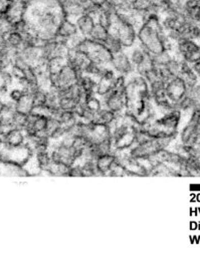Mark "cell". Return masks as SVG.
Listing matches in <instances>:
<instances>
[{
	"label": "cell",
	"instance_id": "cell-1",
	"mask_svg": "<svg viewBox=\"0 0 200 261\" xmlns=\"http://www.w3.org/2000/svg\"><path fill=\"white\" fill-rule=\"evenodd\" d=\"M167 38L166 32L161 27H153L142 23L137 28L138 44H141L151 55L158 54L165 50L164 40Z\"/></svg>",
	"mask_w": 200,
	"mask_h": 261
},
{
	"label": "cell",
	"instance_id": "cell-2",
	"mask_svg": "<svg viewBox=\"0 0 200 261\" xmlns=\"http://www.w3.org/2000/svg\"><path fill=\"white\" fill-rule=\"evenodd\" d=\"M110 34L116 36L120 40L124 49H129L138 43L137 27L121 20L120 17L119 20L110 28Z\"/></svg>",
	"mask_w": 200,
	"mask_h": 261
},
{
	"label": "cell",
	"instance_id": "cell-3",
	"mask_svg": "<svg viewBox=\"0 0 200 261\" xmlns=\"http://www.w3.org/2000/svg\"><path fill=\"white\" fill-rule=\"evenodd\" d=\"M32 155L34 151L27 144L15 148L6 147L3 145V147L0 149V159L2 161L13 162L22 166H24Z\"/></svg>",
	"mask_w": 200,
	"mask_h": 261
},
{
	"label": "cell",
	"instance_id": "cell-4",
	"mask_svg": "<svg viewBox=\"0 0 200 261\" xmlns=\"http://www.w3.org/2000/svg\"><path fill=\"white\" fill-rule=\"evenodd\" d=\"M82 75L83 74L76 71L71 64L66 63L57 75L50 76L51 86L56 87L57 89L68 88L77 84Z\"/></svg>",
	"mask_w": 200,
	"mask_h": 261
},
{
	"label": "cell",
	"instance_id": "cell-5",
	"mask_svg": "<svg viewBox=\"0 0 200 261\" xmlns=\"http://www.w3.org/2000/svg\"><path fill=\"white\" fill-rule=\"evenodd\" d=\"M102 99L104 108L109 109L117 115H122L126 111L125 90L113 89L111 92L104 95Z\"/></svg>",
	"mask_w": 200,
	"mask_h": 261
},
{
	"label": "cell",
	"instance_id": "cell-6",
	"mask_svg": "<svg viewBox=\"0 0 200 261\" xmlns=\"http://www.w3.org/2000/svg\"><path fill=\"white\" fill-rule=\"evenodd\" d=\"M165 91L168 99L176 107V105L187 94L188 87L180 77H175L166 84Z\"/></svg>",
	"mask_w": 200,
	"mask_h": 261
},
{
	"label": "cell",
	"instance_id": "cell-7",
	"mask_svg": "<svg viewBox=\"0 0 200 261\" xmlns=\"http://www.w3.org/2000/svg\"><path fill=\"white\" fill-rule=\"evenodd\" d=\"M111 68L118 74L122 76H129L135 72V68L130 60L127 50H122L114 54L113 60L111 62Z\"/></svg>",
	"mask_w": 200,
	"mask_h": 261
},
{
	"label": "cell",
	"instance_id": "cell-8",
	"mask_svg": "<svg viewBox=\"0 0 200 261\" xmlns=\"http://www.w3.org/2000/svg\"><path fill=\"white\" fill-rule=\"evenodd\" d=\"M28 9L29 0H14L5 16L11 23H13L21 18L26 17Z\"/></svg>",
	"mask_w": 200,
	"mask_h": 261
},
{
	"label": "cell",
	"instance_id": "cell-9",
	"mask_svg": "<svg viewBox=\"0 0 200 261\" xmlns=\"http://www.w3.org/2000/svg\"><path fill=\"white\" fill-rule=\"evenodd\" d=\"M3 144L6 147L15 148L26 144V134L25 132L18 128H12L8 130L3 137Z\"/></svg>",
	"mask_w": 200,
	"mask_h": 261
},
{
	"label": "cell",
	"instance_id": "cell-10",
	"mask_svg": "<svg viewBox=\"0 0 200 261\" xmlns=\"http://www.w3.org/2000/svg\"><path fill=\"white\" fill-rule=\"evenodd\" d=\"M61 12L65 18L75 20L85 13V5L78 1L61 2Z\"/></svg>",
	"mask_w": 200,
	"mask_h": 261
},
{
	"label": "cell",
	"instance_id": "cell-11",
	"mask_svg": "<svg viewBox=\"0 0 200 261\" xmlns=\"http://www.w3.org/2000/svg\"><path fill=\"white\" fill-rule=\"evenodd\" d=\"M78 34H79V30H78L76 21L69 18H63L57 27L56 37L69 42L70 39L77 36Z\"/></svg>",
	"mask_w": 200,
	"mask_h": 261
},
{
	"label": "cell",
	"instance_id": "cell-12",
	"mask_svg": "<svg viewBox=\"0 0 200 261\" xmlns=\"http://www.w3.org/2000/svg\"><path fill=\"white\" fill-rule=\"evenodd\" d=\"M96 22L97 20L94 16L85 12L84 14H82L76 19V24H77L79 34L85 38H89Z\"/></svg>",
	"mask_w": 200,
	"mask_h": 261
},
{
	"label": "cell",
	"instance_id": "cell-13",
	"mask_svg": "<svg viewBox=\"0 0 200 261\" xmlns=\"http://www.w3.org/2000/svg\"><path fill=\"white\" fill-rule=\"evenodd\" d=\"M0 176L26 177L29 175L22 165L1 160L0 161Z\"/></svg>",
	"mask_w": 200,
	"mask_h": 261
},
{
	"label": "cell",
	"instance_id": "cell-14",
	"mask_svg": "<svg viewBox=\"0 0 200 261\" xmlns=\"http://www.w3.org/2000/svg\"><path fill=\"white\" fill-rule=\"evenodd\" d=\"M34 107H35L34 92L24 91L22 96L14 104L15 111L24 115H29L32 112Z\"/></svg>",
	"mask_w": 200,
	"mask_h": 261
},
{
	"label": "cell",
	"instance_id": "cell-15",
	"mask_svg": "<svg viewBox=\"0 0 200 261\" xmlns=\"http://www.w3.org/2000/svg\"><path fill=\"white\" fill-rule=\"evenodd\" d=\"M125 50H127L130 60L133 63L134 68H136L137 66L142 63L146 59V57L150 54L141 44H138V43L133 47H131L129 49H125Z\"/></svg>",
	"mask_w": 200,
	"mask_h": 261
},
{
	"label": "cell",
	"instance_id": "cell-16",
	"mask_svg": "<svg viewBox=\"0 0 200 261\" xmlns=\"http://www.w3.org/2000/svg\"><path fill=\"white\" fill-rule=\"evenodd\" d=\"M116 162L117 160L114 153L100 156L96 161L97 169L99 171L100 176H108V173L111 171V169L116 164Z\"/></svg>",
	"mask_w": 200,
	"mask_h": 261
},
{
	"label": "cell",
	"instance_id": "cell-17",
	"mask_svg": "<svg viewBox=\"0 0 200 261\" xmlns=\"http://www.w3.org/2000/svg\"><path fill=\"white\" fill-rule=\"evenodd\" d=\"M79 86L86 93H96V89L98 86V81L92 76L83 74L78 81Z\"/></svg>",
	"mask_w": 200,
	"mask_h": 261
},
{
	"label": "cell",
	"instance_id": "cell-18",
	"mask_svg": "<svg viewBox=\"0 0 200 261\" xmlns=\"http://www.w3.org/2000/svg\"><path fill=\"white\" fill-rule=\"evenodd\" d=\"M3 41L11 49L17 51L23 46V35L15 31V30H11L6 35V37L3 39Z\"/></svg>",
	"mask_w": 200,
	"mask_h": 261
},
{
	"label": "cell",
	"instance_id": "cell-19",
	"mask_svg": "<svg viewBox=\"0 0 200 261\" xmlns=\"http://www.w3.org/2000/svg\"><path fill=\"white\" fill-rule=\"evenodd\" d=\"M68 63L66 57L53 56L47 61V71L50 76H55Z\"/></svg>",
	"mask_w": 200,
	"mask_h": 261
},
{
	"label": "cell",
	"instance_id": "cell-20",
	"mask_svg": "<svg viewBox=\"0 0 200 261\" xmlns=\"http://www.w3.org/2000/svg\"><path fill=\"white\" fill-rule=\"evenodd\" d=\"M109 35H110V29L107 26H105L104 24L97 21L95 26L93 27V30L89 38L95 42L104 44L106 42V40L108 39Z\"/></svg>",
	"mask_w": 200,
	"mask_h": 261
},
{
	"label": "cell",
	"instance_id": "cell-21",
	"mask_svg": "<svg viewBox=\"0 0 200 261\" xmlns=\"http://www.w3.org/2000/svg\"><path fill=\"white\" fill-rule=\"evenodd\" d=\"M119 115L115 114L114 112L110 111L107 108H103L101 111L97 113V117H96V121L95 123H99L103 125H109L111 124Z\"/></svg>",
	"mask_w": 200,
	"mask_h": 261
},
{
	"label": "cell",
	"instance_id": "cell-22",
	"mask_svg": "<svg viewBox=\"0 0 200 261\" xmlns=\"http://www.w3.org/2000/svg\"><path fill=\"white\" fill-rule=\"evenodd\" d=\"M12 30H15L21 35H25L35 29H34V25L29 21V19L27 17H24V18H21L12 23Z\"/></svg>",
	"mask_w": 200,
	"mask_h": 261
},
{
	"label": "cell",
	"instance_id": "cell-23",
	"mask_svg": "<svg viewBox=\"0 0 200 261\" xmlns=\"http://www.w3.org/2000/svg\"><path fill=\"white\" fill-rule=\"evenodd\" d=\"M152 0H131V9L137 14H142L153 7Z\"/></svg>",
	"mask_w": 200,
	"mask_h": 261
},
{
	"label": "cell",
	"instance_id": "cell-24",
	"mask_svg": "<svg viewBox=\"0 0 200 261\" xmlns=\"http://www.w3.org/2000/svg\"><path fill=\"white\" fill-rule=\"evenodd\" d=\"M173 58V54L172 52L168 51V50H164L158 54H154L152 55V60L155 67L157 68H163L166 67L167 63Z\"/></svg>",
	"mask_w": 200,
	"mask_h": 261
},
{
	"label": "cell",
	"instance_id": "cell-25",
	"mask_svg": "<svg viewBox=\"0 0 200 261\" xmlns=\"http://www.w3.org/2000/svg\"><path fill=\"white\" fill-rule=\"evenodd\" d=\"M104 44H105L114 54H115V53H118V52H120V51H122V50H124V47H123V45L121 44L120 40H119L116 36H114V35H112V34L109 35L108 39L106 40V42L104 43Z\"/></svg>",
	"mask_w": 200,
	"mask_h": 261
},
{
	"label": "cell",
	"instance_id": "cell-26",
	"mask_svg": "<svg viewBox=\"0 0 200 261\" xmlns=\"http://www.w3.org/2000/svg\"><path fill=\"white\" fill-rule=\"evenodd\" d=\"M77 104L78 103L74 99L68 95H62L58 97V107L61 111H74Z\"/></svg>",
	"mask_w": 200,
	"mask_h": 261
},
{
	"label": "cell",
	"instance_id": "cell-27",
	"mask_svg": "<svg viewBox=\"0 0 200 261\" xmlns=\"http://www.w3.org/2000/svg\"><path fill=\"white\" fill-rule=\"evenodd\" d=\"M109 2L115 7L118 13H125L132 11L130 0H109Z\"/></svg>",
	"mask_w": 200,
	"mask_h": 261
},
{
	"label": "cell",
	"instance_id": "cell-28",
	"mask_svg": "<svg viewBox=\"0 0 200 261\" xmlns=\"http://www.w3.org/2000/svg\"><path fill=\"white\" fill-rule=\"evenodd\" d=\"M108 176L110 177H124L126 176V168L116 162V164L113 166L111 171L108 173Z\"/></svg>",
	"mask_w": 200,
	"mask_h": 261
},
{
	"label": "cell",
	"instance_id": "cell-29",
	"mask_svg": "<svg viewBox=\"0 0 200 261\" xmlns=\"http://www.w3.org/2000/svg\"><path fill=\"white\" fill-rule=\"evenodd\" d=\"M69 177H85L83 168H82V165L79 164V163H76L75 165H73L70 168Z\"/></svg>",
	"mask_w": 200,
	"mask_h": 261
},
{
	"label": "cell",
	"instance_id": "cell-30",
	"mask_svg": "<svg viewBox=\"0 0 200 261\" xmlns=\"http://www.w3.org/2000/svg\"><path fill=\"white\" fill-rule=\"evenodd\" d=\"M14 0H0V16H5Z\"/></svg>",
	"mask_w": 200,
	"mask_h": 261
},
{
	"label": "cell",
	"instance_id": "cell-31",
	"mask_svg": "<svg viewBox=\"0 0 200 261\" xmlns=\"http://www.w3.org/2000/svg\"><path fill=\"white\" fill-rule=\"evenodd\" d=\"M200 7V0H184L183 8L184 10H190Z\"/></svg>",
	"mask_w": 200,
	"mask_h": 261
},
{
	"label": "cell",
	"instance_id": "cell-32",
	"mask_svg": "<svg viewBox=\"0 0 200 261\" xmlns=\"http://www.w3.org/2000/svg\"><path fill=\"white\" fill-rule=\"evenodd\" d=\"M191 67H192L193 72L196 74V76H197V78H198V80L200 81V60L197 61V62L192 63Z\"/></svg>",
	"mask_w": 200,
	"mask_h": 261
},
{
	"label": "cell",
	"instance_id": "cell-33",
	"mask_svg": "<svg viewBox=\"0 0 200 261\" xmlns=\"http://www.w3.org/2000/svg\"><path fill=\"white\" fill-rule=\"evenodd\" d=\"M88 1L97 5V6H99V7H103L109 0H88Z\"/></svg>",
	"mask_w": 200,
	"mask_h": 261
},
{
	"label": "cell",
	"instance_id": "cell-34",
	"mask_svg": "<svg viewBox=\"0 0 200 261\" xmlns=\"http://www.w3.org/2000/svg\"><path fill=\"white\" fill-rule=\"evenodd\" d=\"M193 114H195V116H196V123H197V127L200 130V114H196V113H193Z\"/></svg>",
	"mask_w": 200,
	"mask_h": 261
},
{
	"label": "cell",
	"instance_id": "cell-35",
	"mask_svg": "<svg viewBox=\"0 0 200 261\" xmlns=\"http://www.w3.org/2000/svg\"><path fill=\"white\" fill-rule=\"evenodd\" d=\"M1 104H2V101H1V100H0V106H1Z\"/></svg>",
	"mask_w": 200,
	"mask_h": 261
},
{
	"label": "cell",
	"instance_id": "cell-36",
	"mask_svg": "<svg viewBox=\"0 0 200 261\" xmlns=\"http://www.w3.org/2000/svg\"><path fill=\"white\" fill-rule=\"evenodd\" d=\"M0 161H1V159H0Z\"/></svg>",
	"mask_w": 200,
	"mask_h": 261
},
{
	"label": "cell",
	"instance_id": "cell-37",
	"mask_svg": "<svg viewBox=\"0 0 200 261\" xmlns=\"http://www.w3.org/2000/svg\"><path fill=\"white\" fill-rule=\"evenodd\" d=\"M130 1H131V0H130Z\"/></svg>",
	"mask_w": 200,
	"mask_h": 261
}]
</instances>
